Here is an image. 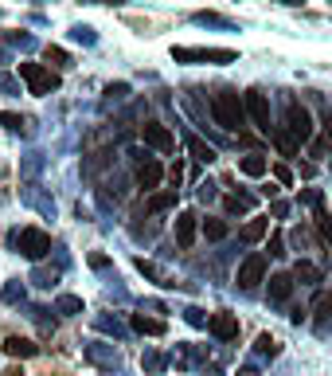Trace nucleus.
<instances>
[{
	"instance_id": "f257e3e1",
	"label": "nucleus",
	"mask_w": 332,
	"mask_h": 376,
	"mask_svg": "<svg viewBox=\"0 0 332 376\" xmlns=\"http://www.w3.org/2000/svg\"><path fill=\"white\" fill-rule=\"evenodd\" d=\"M211 118L219 130H227V134H235V130H242L247 126V102H242V95L238 90H215L211 95Z\"/></svg>"
},
{
	"instance_id": "f03ea898",
	"label": "nucleus",
	"mask_w": 332,
	"mask_h": 376,
	"mask_svg": "<svg viewBox=\"0 0 332 376\" xmlns=\"http://www.w3.org/2000/svg\"><path fill=\"white\" fill-rule=\"evenodd\" d=\"M20 79L28 83L32 95H51V90H59V71H51L43 63H20Z\"/></svg>"
},
{
	"instance_id": "7ed1b4c3",
	"label": "nucleus",
	"mask_w": 332,
	"mask_h": 376,
	"mask_svg": "<svg viewBox=\"0 0 332 376\" xmlns=\"http://www.w3.org/2000/svg\"><path fill=\"white\" fill-rule=\"evenodd\" d=\"M282 130L293 137L297 146H301V141H313V114H309L301 102H289V106H285V126Z\"/></svg>"
},
{
	"instance_id": "20e7f679",
	"label": "nucleus",
	"mask_w": 332,
	"mask_h": 376,
	"mask_svg": "<svg viewBox=\"0 0 332 376\" xmlns=\"http://www.w3.org/2000/svg\"><path fill=\"white\" fill-rule=\"evenodd\" d=\"M16 247H20V255L24 259L39 263V259L51 251V235L43 228H24V231H16Z\"/></svg>"
},
{
	"instance_id": "39448f33",
	"label": "nucleus",
	"mask_w": 332,
	"mask_h": 376,
	"mask_svg": "<svg viewBox=\"0 0 332 376\" xmlns=\"http://www.w3.org/2000/svg\"><path fill=\"white\" fill-rule=\"evenodd\" d=\"M176 63H235L238 55L231 48H172Z\"/></svg>"
},
{
	"instance_id": "423d86ee",
	"label": "nucleus",
	"mask_w": 332,
	"mask_h": 376,
	"mask_svg": "<svg viewBox=\"0 0 332 376\" xmlns=\"http://www.w3.org/2000/svg\"><path fill=\"white\" fill-rule=\"evenodd\" d=\"M242 102H247L250 121H254V126H258V130H262L266 137H270L273 118H270V102H266V95H262V90H247V95H242Z\"/></svg>"
},
{
	"instance_id": "0eeeda50",
	"label": "nucleus",
	"mask_w": 332,
	"mask_h": 376,
	"mask_svg": "<svg viewBox=\"0 0 332 376\" xmlns=\"http://www.w3.org/2000/svg\"><path fill=\"white\" fill-rule=\"evenodd\" d=\"M262 279H266V255L254 251V255H247L238 263V286H242V290H254Z\"/></svg>"
},
{
	"instance_id": "6e6552de",
	"label": "nucleus",
	"mask_w": 332,
	"mask_h": 376,
	"mask_svg": "<svg viewBox=\"0 0 332 376\" xmlns=\"http://www.w3.org/2000/svg\"><path fill=\"white\" fill-rule=\"evenodd\" d=\"M141 137H145V146L160 149V153H172V149H176L172 130H168V126H160V121H145V126H141Z\"/></svg>"
},
{
	"instance_id": "1a4fd4ad",
	"label": "nucleus",
	"mask_w": 332,
	"mask_h": 376,
	"mask_svg": "<svg viewBox=\"0 0 332 376\" xmlns=\"http://www.w3.org/2000/svg\"><path fill=\"white\" fill-rule=\"evenodd\" d=\"M160 181H165L160 161H153V157L137 161V184H141V192H156V188H160Z\"/></svg>"
},
{
	"instance_id": "9d476101",
	"label": "nucleus",
	"mask_w": 332,
	"mask_h": 376,
	"mask_svg": "<svg viewBox=\"0 0 332 376\" xmlns=\"http://www.w3.org/2000/svg\"><path fill=\"white\" fill-rule=\"evenodd\" d=\"M207 329H211L219 341H235V337H238V317H235V314H211Z\"/></svg>"
},
{
	"instance_id": "9b49d317",
	"label": "nucleus",
	"mask_w": 332,
	"mask_h": 376,
	"mask_svg": "<svg viewBox=\"0 0 332 376\" xmlns=\"http://www.w3.org/2000/svg\"><path fill=\"white\" fill-rule=\"evenodd\" d=\"M196 212H180L176 216V243L180 247H191V243H196V228H200V224H196Z\"/></svg>"
},
{
	"instance_id": "f8f14e48",
	"label": "nucleus",
	"mask_w": 332,
	"mask_h": 376,
	"mask_svg": "<svg viewBox=\"0 0 332 376\" xmlns=\"http://www.w3.org/2000/svg\"><path fill=\"white\" fill-rule=\"evenodd\" d=\"M4 353L16 357V361H28V357H36L39 353V345L36 341H28V337H4Z\"/></svg>"
},
{
	"instance_id": "ddd939ff",
	"label": "nucleus",
	"mask_w": 332,
	"mask_h": 376,
	"mask_svg": "<svg viewBox=\"0 0 332 376\" xmlns=\"http://www.w3.org/2000/svg\"><path fill=\"white\" fill-rule=\"evenodd\" d=\"M184 141H188V153L200 161V165H211V161H215V146H207L200 134H188Z\"/></svg>"
},
{
	"instance_id": "4468645a",
	"label": "nucleus",
	"mask_w": 332,
	"mask_h": 376,
	"mask_svg": "<svg viewBox=\"0 0 332 376\" xmlns=\"http://www.w3.org/2000/svg\"><path fill=\"white\" fill-rule=\"evenodd\" d=\"M129 326L137 329V333H145V337H160V333H165V321H160V317H145V314H133Z\"/></svg>"
},
{
	"instance_id": "2eb2a0df",
	"label": "nucleus",
	"mask_w": 332,
	"mask_h": 376,
	"mask_svg": "<svg viewBox=\"0 0 332 376\" xmlns=\"http://www.w3.org/2000/svg\"><path fill=\"white\" fill-rule=\"evenodd\" d=\"M238 172H247V177H266V172H270V161L262 157V153H247V157L238 161Z\"/></svg>"
},
{
	"instance_id": "dca6fc26",
	"label": "nucleus",
	"mask_w": 332,
	"mask_h": 376,
	"mask_svg": "<svg viewBox=\"0 0 332 376\" xmlns=\"http://www.w3.org/2000/svg\"><path fill=\"white\" fill-rule=\"evenodd\" d=\"M289 294H293V275H270V298L273 302H285V298H289Z\"/></svg>"
},
{
	"instance_id": "f3484780",
	"label": "nucleus",
	"mask_w": 332,
	"mask_h": 376,
	"mask_svg": "<svg viewBox=\"0 0 332 376\" xmlns=\"http://www.w3.org/2000/svg\"><path fill=\"white\" fill-rule=\"evenodd\" d=\"M223 208L231 212V216H242V212L254 208V196L250 192H231V196H223Z\"/></svg>"
},
{
	"instance_id": "a211bd4d",
	"label": "nucleus",
	"mask_w": 332,
	"mask_h": 376,
	"mask_svg": "<svg viewBox=\"0 0 332 376\" xmlns=\"http://www.w3.org/2000/svg\"><path fill=\"white\" fill-rule=\"evenodd\" d=\"M266 231H270V219H266V216H254V219L247 224V228L238 231V235H242V243H258L262 235H266Z\"/></svg>"
},
{
	"instance_id": "6ab92c4d",
	"label": "nucleus",
	"mask_w": 332,
	"mask_h": 376,
	"mask_svg": "<svg viewBox=\"0 0 332 376\" xmlns=\"http://www.w3.org/2000/svg\"><path fill=\"white\" fill-rule=\"evenodd\" d=\"M86 357L94 364H118V349L114 345H86Z\"/></svg>"
},
{
	"instance_id": "aec40b11",
	"label": "nucleus",
	"mask_w": 332,
	"mask_h": 376,
	"mask_svg": "<svg viewBox=\"0 0 332 376\" xmlns=\"http://www.w3.org/2000/svg\"><path fill=\"white\" fill-rule=\"evenodd\" d=\"M270 137H273V146L282 149V157H297V141H293L289 134H285V130H278V126H273Z\"/></svg>"
},
{
	"instance_id": "412c9836",
	"label": "nucleus",
	"mask_w": 332,
	"mask_h": 376,
	"mask_svg": "<svg viewBox=\"0 0 332 376\" xmlns=\"http://www.w3.org/2000/svg\"><path fill=\"white\" fill-rule=\"evenodd\" d=\"M172 204H176V188H165V192L149 196V212H168Z\"/></svg>"
},
{
	"instance_id": "4be33fe9",
	"label": "nucleus",
	"mask_w": 332,
	"mask_h": 376,
	"mask_svg": "<svg viewBox=\"0 0 332 376\" xmlns=\"http://www.w3.org/2000/svg\"><path fill=\"white\" fill-rule=\"evenodd\" d=\"M313 317H317V321H329L332 317V294L329 290H320L317 298H313Z\"/></svg>"
},
{
	"instance_id": "5701e85b",
	"label": "nucleus",
	"mask_w": 332,
	"mask_h": 376,
	"mask_svg": "<svg viewBox=\"0 0 332 376\" xmlns=\"http://www.w3.org/2000/svg\"><path fill=\"white\" fill-rule=\"evenodd\" d=\"M55 310H59V314H67V317L83 314V298H74V294H59V302H55Z\"/></svg>"
},
{
	"instance_id": "b1692460",
	"label": "nucleus",
	"mask_w": 332,
	"mask_h": 376,
	"mask_svg": "<svg viewBox=\"0 0 332 376\" xmlns=\"http://www.w3.org/2000/svg\"><path fill=\"white\" fill-rule=\"evenodd\" d=\"M203 235H207L211 243L227 239V224H223V219H203Z\"/></svg>"
},
{
	"instance_id": "393cba45",
	"label": "nucleus",
	"mask_w": 332,
	"mask_h": 376,
	"mask_svg": "<svg viewBox=\"0 0 332 376\" xmlns=\"http://www.w3.org/2000/svg\"><path fill=\"white\" fill-rule=\"evenodd\" d=\"M0 126H4L8 134H24V126H28V121L20 118V114H8V110H0Z\"/></svg>"
},
{
	"instance_id": "a878e982",
	"label": "nucleus",
	"mask_w": 332,
	"mask_h": 376,
	"mask_svg": "<svg viewBox=\"0 0 332 376\" xmlns=\"http://www.w3.org/2000/svg\"><path fill=\"white\" fill-rule=\"evenodd\" d=\"M293 279L297 282H320V267H313V263H297V267H293Z\"/></svg>"
},
{
	"instance_id": "bb28decb",
	"label": "nucleus",
	"mask_w": 332,
	"mask_h": 376,
	"mask_svg": "<svg viewBox=\"0 0 332 376\" xmlns=\"http://www.w3.org/2000/svg\"><path fill=\"white\" fill-rule=\"evenodd\" d=\"M196 20H200V24H211V28H227V32H235V24H231L227 16H219V12H196Z\"/></svg>"
},
{
	"instance_id": "cd10ccee",
	"label": "nucleus",
	"mask_w": 332,
	"mask_h": 376,
	"mask_svg": "<svg viewBox=\"0 0 332 376\" xmlns=\"http://www.w3.org/2000/svg\"><path fill=\"white\" fill-rule=\"evenodd\" d=\"M254 349H258V357H278V337H270V333H262Z\"/></svg>"
},
{
	"instance_id": "c85d7f7f",
	"label": "nucleus",
	"mask_w": 332,
	"mask_h": 376,
	"mask_svg": "<svg viewBox=\"0 0 332 376\" xmlns=\"http://www.w3.org/2000/svg\"><path fill=\"white\" fill-rule=\"evenodd\" d=\"M317 228H320V235H324V243H332V216L320 204H317Z\"/></svg>"
},
{
	"instance_id": "c756f323",
	"label": "nucleus",
	"mask_w": 332,
	"mask_h": 376,
	"mask_svg": "<svg viewBox=\"0 0 332 376\" xmlns=\"http://www.w3.org/2000/svg\"><path fill=\"white\" fill-rule=\"evenodd\" d=\"M184 317H188V326H196V329H203L207 321H211V317L203 314V310H196V306H188V310H184Z\"/></svg>"
},
{
	"instance_id": "7c9ffc66",
	"label": "nucleus",
	"mask_w": 332,
	"mask_h": 376,
	"mask_svg": "<svg viewBox=\"0 0 332 376\" xmlns=\"http://www.w3.org/2000/svg\"><path fill=\"white\" fill-rule=\"evenodd\" d=\"M43 55H48V63H51V67H67V63H71V55H67L63 48H48Z\"/></svg>"
},
{
	"instance_id": "2f4dec72",
	"label": "nucleus",
	"mask_w": 332,
	"mask_h": 376,
	"mask_svg": "<svg viewBox=\"0 0 332 376\" xmlns=\"http://www.w3.org/2000/svg\"><path fill=\"white\" fill-rule=\"evenodd\" d=\"M20 298H24V286L20 282H8L4 286V302H20Z\"/></svg>"
},
{
	"instance_id": "473e14b6",
	"label": "nucleus",
	"mask_w": 332,
	"mask_h": 376,
	"mask_svg": "<svg viewBox=\"0 0 332 376\" xmlns=\"http://www.w3.org/2000/svg\"><path fill=\"white\" fill-rule=\"evenodd\" d=\"M71 36L79 39V43H94V32H90V28L86 24H79V28H71Z\"/></svg>"
},
{
	"instance_id": "72a5a7b5",
	"label": "nucleus",
	"mask_w": 332,
	"mask_h": 376,
	"mask_svg": "<svg viewBox=\"0 0 332 376\" xmlns=\"http://www.w3.org/2000/svg\"><path fill=\"white\" fill-rule=\"evenodd\" d=\"M94 326L102 329V333H114V337L121 333V326H118V321H110V317H94Z\"/></svg>"
},
{
	"instance_id": "f704fd0d",
	"label": "nucleus",
	"mask_w": 332,
	"mask_h": 376,
	"mask_svg": "<svg viewBox=\"0 0 332 376\" xmlns=\"http://www.w3.org/2000/svg\"><path fill=\"white\" fill-rule=\"evenodd\" d=\"M266 251H270L273 259H282L285 255V239H282V235H270V247H266Z\"/></svg>"
},
{
	"instance_id": "c9c22d12",
	"label": "nucleus",
	"mask_w": 332,
	"mask_h": 376,
	"mask_svg": "<svg viewBox=\"0 0 332 376\" xmlns=\"http://www.w3.org/2000/svg\"><path fill=\"white\" fill-rule=\"evenodd\" d=\"M32 282H36V286H51V282H55V270H43V267H39L36 275H32Z\"/></svg>"
},
{
	"instance_id": "e433bc0d",
	"label": "nucleus",
	"mask_w": 332,
	"mask_h": 376,
	"mask_svg": "<svg viewBox=\"0 0 332 376\" xmlns=\"http://www.w3.org/2000/svg\"><path fill=\"white\" fill-rule=\"evenodd\" d=\"M145 368L160 373V368H165V357H160V353H149V357H145Z\"/></svg>"
},
{
	"instance_id": "4c0bfd02",
	"label": "nucleus",
	"mask_w": 332,
	"mask_h": 376,
	"mask_svg": "<svg viewBox=\"0 0 332 376\" xmlns=\"http://www.w3.org/2000/svg\"><path fill=\"white\" fill-rule=\"evenodd\" d=\"M273 181H278V184H289V181H293V172L285 169V165H273Z\"/></svg>"
},
{
	"instance_id": "58836bf2",
	"label": "nucleus",
	"mask_w": 332,
	"mask_h": 376,
	"mask_svg": "<svg viewBox=\"0 0 332 376\" xmlns=\"http://www.w3.org/2000/svg\"><path fill=\"white\" fill-rule=\"evenodd\" d=\"M106 95H110V98H125V95H129V86H125V83H110Z\"/></svg>"
},
{
	"instance_id": "ea45409f",
	"label": "nucleus",
	"mask_w": 332,
	"mask_h": 376,
	"mask_svg": "<svg viewBox=\"0 0 332 376\" xmlns=\"http://www.w3.org/2000/svg\"><path fill=\"white\" fill-rule=\"evenodd\" d=\"M137 270H141V275H149V279H160V270H156L153 263H145V259H137Z\"/></svg>"
},
{
	"instance_id": "a19ab883",
	"label": "nucleus",
	"mask_w": 332,
	"mask_h": 376,
	"mask_svg": "<svg viewBox=\"0 0 332 376\" xmlns=\"http://www.w3.org/2000/svg\"><path fill=\"white\" fill-rule=\"evenodd\" d=\"M211 196H215V184H211V181H203V184H200V200H203V204H207Z\"/></svg>"
},
{
	"instance_id": "79ce46f5",
	"label": "nucleus",
	"mask_w": 332,
	"mask_h": 376,
	"mask_svg": "<svg viewBox=\"0 0 332 376\" xmlns=\"http://www.w3.org/2000/svg\"><path fill=\"white\" fill-rule=\"evenodd\" d=\"M285 212H289V204H285V200H273V204H270V216H278V219H282Z\"/></svg>"
},
{
	"instance_id": "37998d69",
	"label": "nucleus",
	"mask_w": 332,
	"mask_h": 376,
	"mask_svg": "<svg viewBox=\"0 0 332 376\" xmlns=\"http://www.w3.org/2000/svg\"><path fill=\"white\" fill-rule=\"evenodd\" d=\"M0 90H4V95H12V90H16V79H12V75H0Z\"/></svg>"
},
{
	"instance_id": "c03bdc74",
	"label": "nucleus",
	"mask_w": 332,
	"mask_h": 376,
	"mask_svg": "<svg viewBox=\"0 0 332 376\" xmlns=\"http://www.w3.org/2000/svg\"><path fill=\"white\" fill-rule=\"evenodd\" d=\"M180 177H184V169H180V165H172V169H168V181L180 184Z\"/></svg>"
},
{
	"instance_id": "a18cd8bd",
	"label": "nucleus",
	"mask_w": 332,
	"mask_h": 376,
	"mask_svg": "<svg viewBox=\"0 0 332 376\" xmlns=\"http://www.w3.org/2000/svg\"><path fill=\"white\" fill-rule=\"evenodd\" d=\"M324 134H329V141H332V114H324Z\"/></svg>"
},
{
	"instance_id": "49530a36",
	"label": "nucleus",
	"mask_w": 332,
	"mask_h": 376,
	"mask_svg": "<svg viewBox=\"0 0 332 376\" xmlns=\"http://www.w3.org/2000/svg\"><path fill=\"white\" fill-rule=\"evenodd\" d=\"M238 376H258V373H254V368H242V373H238Z\"/></svg>"
}]
</instances>
